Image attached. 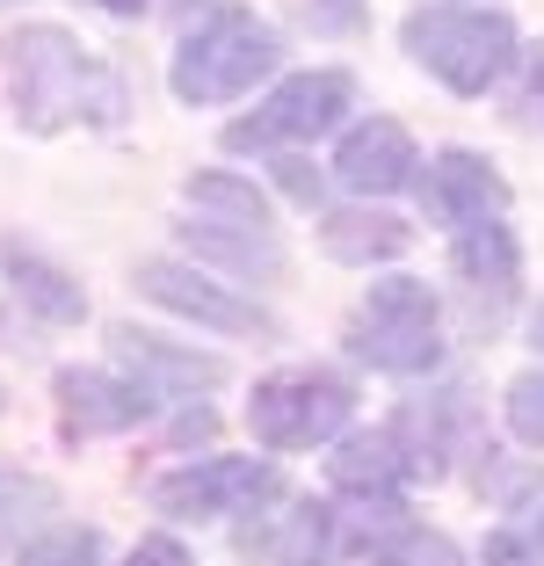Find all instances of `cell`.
I'll list each match as a JSON object with an SVG mask.
<instances>
[{"mask_svg":"<svg viewBox=\"0 0 544 566\" xmlns=\"http://www.w3.org/2000/svg\"><path fill=\"white\" fill-rule=\"evenodd\" d=\"M181 233H189V248H197V254L226 262L232 276H283V240H276V226H248V218L197 211Z\"/></svg>","mask_w":544,"mask_h":566,"instance_id":"15","label":"cell"},{"mask_svg":"<svg viewBox=\"0 0 544 566\" xmlns=\"http://www.w3.org/2000/svg\"><path fill=\"white\" fill-rule=\"evenodd\" d=\"M44 516H59V486L36 480V472H0V552Z\"/></svg>","mask_w":544,"mask_h":566,"instance_id":"19","label":"cell"},{"mask_svg":"<svg viewBox=\"0 0 544 566\" xmlns=\"http://www.w3.org/2000/svg\"><path fill=\"white\" fill-rule=\"evenodd\" d=\"M269 73H276V30L254 22L248 8H218V15L203 22V30H189L181 51H175V95L197 102V109L248 95Z\"/></svg>","mask_w":544,"mask_h":566,"instance_id":"2","label":"cell"},{"mask_svg":"<svg viewBox=\"0 0 544 566\" xmlns=\"http://www.w3.org/2000/svg\"><path fill=\"white\" fill-rule=\"evenodd\" d=\"M450 269H458V283H464V319L494 334L501 319H509V305H515V283H523L515 233L501 226V218H487V226H464Z\"/></svg>","mask_w":544,"mask_h":566,"instance_id":"10","label":"cell"},{"mask_svg":"<svg viewBox=\"0 0 544 566\" xmlns=\"http://www.w3.org/2000/svg\"><path fill=\"white\" fill-rule=\"evenodd\" d=\"M102 8H116V15H138V8H146V0H102Z\"/></svg>","mask_w":544,"mask_h":566,"instance_id":"25","label":"cell"},{"mask_svg":"<svg viewBox=\"0 0 544 566\" xmlns=\"http://www.w3.org/2000/svg\"><path fill=\"white\" fill-rule=\"evenodd\" d=\"M15 566H102V537L95 531H44L36 545H22Z\"/></svg>","mask_w":544,"mask_h":566,"instance_id":"21","label":"cell"},{"mask_svg":"<svg viewBox=\"0 0 544 566\" xmlns=\"http://www.w3.org/2000/svg\"><path fill=\"white\" fill-rule=\"evenodd\" d=\"M116 356L138 370V385L146 392H211L218 378H226V364L218 356H197V349H167L160 334H138V327H116L109 334Z\"/></svg>","mask_w":544,"mask_h":566,"instance_id":"16","label":"cell"},{"mask_svg":"<svg viewBox=\"0 0 544 566\" xmlns=\"http://www.w3.org/2000/svg\"><path fill=\"white\" fill-rule=\"evenodd\" d=\"M138 291H146L153 305H167V313L197 319V327H218V334H276V319H269L254 298L211 283L203 269H189V262H160V254L138 262Z\"/></svg>","mask_w":544,"mask_h":566,"instance_id":"9","label":"cell"},{"mask_svg":"<svg viewBox=\"0 0 544 566\" xmlns=\"http://www.w3.org/2000/svg\"><path fill=\"white\" fill-rule=\"evenodd\" d=\"M327 472H334V486H342V494H370V501H393L407 480H421V472H414V450H407V436H399V429H363V436H348V443L327 458Z\"/></svg>","mask_w":544,"mask_h":566,"instance_id":"14","label":"cell"},{"mask_svg":"<svg viewBox=\"0 0 544 566\" xmlns=\"http://www.w3.org/2000/svg\"><path fill=\"white\" fill-rule=\"evenodd\" d=\"M414 167H421V153H414V138L399 132L393 117L356 124V132L342 138V153H334V175H342V189H356V197H393V189L414 182Z\"/></svg>","mask_w":544,"mask_h":566,"instance_id":"13","label":"cell"},{"mask_svg":"<svg viewBox=\"0 0 544 566\" xmlns=\"http://www.w3.org/2000/svg\"><path fill=\"white\" fill-rule=\"evenodd\" d=\"M124 566H197V559H189V552H181L175 537H146V545H138Z\"/></svg>","mask_w":544,"mask_h":566,"instance_id":"24","label":"cell"},{"mask_svg":"<svg viewBox=\"0 0 544 566\" xmlns=\"http://www.w3.org/2000/svg\"><path fill=\"white\" fill-rule=\"evenodd\" d=\"M160 392H146L138 378H109V370H59V415L66 429L81 436H116V429H138L153 415Z\"/></svg>","mask_w":544,"mask_h":566,"instance_id":"12","label":"cell"},{"mask_svg":"<svg viewBox=\"0 0 544 566\" xmlns=\"http://www.w3.org/2000/svg\"><path fill=\"white\" fill-rule=\"evenodd\" d=\"M407 51L458 95H487L515 66V22L494 8H421L407 15Z\"/></svg>","mask_w":544,"mask_h":566,"instance_id":"3","label":"cell"},{"mask_svg":"<svg viewBox=\"0 0 544 566\" xmlns=\"http://www.w3.org/2000/svg\"><path fill=\"white\" fill-rule=\"evenodd\" d=\"M348 349L370 370H393V378H421V370L443 364V305H436L429 283L393 276L370 283L356 327H348Z\"/></svg>","mask_w":544,"mask_h":566,"instance_id":"4","label":"cell"},{"mask_svg":"<svg viewBox=\"0 0 544 566\" xmlns=\"http://www.w3.org/2000/svg\"><path fill=\"white\" fill-rule=\"evenodd\" d=\"M348 102H356V81H348V73H297V81H283L254 117L232 124L226 146L254 153V146H283V138H320L348 117Z\"/></svg>","mask_w":544,"mask_h":566,"instance_id":"6","label":"cell"},{"mask_svg":"<svg viewBox=\"0 0 544 566\" xmlns=\"http://www.w3.org/2000/svg\"><path fill=\"white\" fill-rule=\"evenodd\" d=\"M8 87H15V117L22 132H66V124L95 117L109 124L124 109V87L116 73H102L66 30L30 22V30L8 36Z\"/></svg>","mask_w":544,"mask_h":566,"instance_id":"1","label":"cell"},{"mask_svg":"<svg viewBox=\"0 0 544 566\" xmlns=\"http://www.w3.org/2000/svg\"><path fill=\"white\" fill-rule=\"evenodd\" d=\"M348 415H356V392L334 370H283V378H262L248 400V429L262 450H313L342 436Z\"/></svg>","mask_w":544,"mask_h":566,"instance_id":"5","label":"cell"},{"mask_svg":"<svg viewBox=\"0 0 544 566\" xmlns=\"http://www.w3.org/2000/svg\"><path fill=\"white\" fill-rule=\"evenodd\" d=\"M421 203H429L436 226H487V218L509 211V182H501V167L494 160H479V153L450 146L429 160V182H421Z\"/></svg>","mask_w":544,"mask_h":566,"instance_id":"11","label":"cell"},{"mask_svg":"<svg viewBox=\"0 0 544 566\" xmlns=\"http://www.w3.org/2000/svg\"><path fill=\"white\" fill-rule=\"evenodd\" d=\"M334 566H464V552L393 501H370V516H334Z\"/></svg>","mask_w":544,"mask_h":566,"instance_id":"8","label":"cell"},{"mask_svg":"<svg viewBox=\"0 0 544 566\" xmlns=\"http://www.w3.org/2000/svg\"><path fill=\"white\" fill-rule=\"evenodd\" d=\"M407 240L414 233L399 226V218H385V211H334L327 226H320V248H327L334 262H356V269L407 254Z\"/></svg>","mask_w":544,"mask_h":566,"instance_id":"17","label":"cell"},{"mask_svg":"<svg viewBox=\"0 0 544 566\" xmlns=\"http://www.w3.org/2000/svg\"><path fill=\"white\" fill-rule=\"evenodd\" d=\"M509 429L523 436L530 450H544V370H530V378L509 385Z\"/></svg>","mask_w":544,"mask_h":566,"instance_id":"23","label":"cell"},{"mask_svg":"<svg viewBox=\"0 0 544 566\" xmlns=\"http://www.w3.org/2000/svg\"><path fill=\"white\" fill-rule=\"evenodd\" d=\"M537 342H544V313H537Z\"/></svg>","mask_w":544,"mask_h":566,"instance_id":"26","label":"cell"},{"mask_svg":"<svg viewBox=\"0 0 544 566\" xmlns=\"http://www.w3.org/2000/svg\"><path fill=\"white\" fill-rule=\"evenodd\" d=\"M276 465L269 458H203V465H181L153 480V509L167 516H248L276 494Z\"/></svg>","mask_w":544,"mask_h":566,"instance_id":"7","label":"cell"},{"mask_svg":"<svg viewBox=\"0 0 544 566\" xmlns=\"http://www.w3.org/2000/svg\"><path fill=\"white\" fill-rule=\"evenodd\" d=\"M487 566H544V523H501L487 537Z\"/></svg>","mask_w":544,"mask_h":566,"instance_id":"22","label":"cell"},{"mask_svg":"<svg viewBox=\"0 0 544 566\" xmlns=\"http://www.w3.org/2000/svg\"><path fill=\"white\" fill-rule=\"evenodd\" d=\"M189 203L197 211H218V218H248V226H269V197L240 175H197L189 182Z\"/></svg>","mask_w":544,"mask_h":566,"instance_id":"20","label":"cell"},{"mask_svg":"<svg viewBox=\"0 0 544 566\" xmlns=\"http://www.w3.org/2000/svg\"><path fill=\"white\" fill-rule=\"evenodd\" d=\"M0 269L15 276V298L30 305V313H44V319H81L87 313V291L66 276V269H51V262H36V254H22L15 240H0Z\"/></svg>","mask_w":544,"mask_h":566,"instance_id":"18","label":"cell"}]
</instances>
